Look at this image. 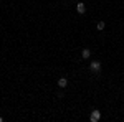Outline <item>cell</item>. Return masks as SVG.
Segmentation results:
<instances>
[{
	"mask_svg": "<svg viewBox=\"0 0 124 122\" xmlns=\"http://www.w3.org/2000/svg\"><path fill=\"white\" fill-rule=\"evenodd\" d=\"M104 27H106L104 22H98V23H96V28L98 30H104Z\"/></svg>",
	"mask_w": 124,
	"mask_h": 122,
	"instance_id": "6",
	"label": "cell"
},
{
	"mask_svg": "<svg viewBox=\"0 0 124 122\" xmlns=\"http://www.w3.org/2000/svg\"><path fill=\"white\" fill-rule=\"evenodd\" d=\"M76 10H78V13H85V12H86V5H85V3H78Z\"/></svg>",
	"mask_w": 124,
	"mask_h": 122,
	"instance_id": "4",
	"label": "cell"
},
{
	"mask_svg": "<svg viewBox=\"0 0 124 122\" xmlns=\"http://www.w3.org/2000/svg\"><path fill=\"white\" fill-rule=\"evenodd\" d=\"M81 56L85 58V59H86V58H89V56H91V51H89L88 48H85V50L81 51Z\"/></svg>",
	"mask_w": 124,
	"mask_h": 122,
	"instance_id": "5",
	"label": "cell"
},
{
	"mask_svg": "<svg viewBox=\"0 0 124 122\" xmlns=\"http://www.w3.org/2000/svg\"><path fill=\"white\" fill-rule=\"evenodd\" d=\"M89 119H91V122H98L99 119H101V112H99V111H93Z\"/></svg>",
	"mask_w": 124,
	"mask_h": 122,
	"instance_id": "1",
	"label": "cell"
},
{
	"mask_svg": "<svg viewBox=\"0 0 124 122\" xmlns=\"http://www.w3.org/2000/svg\"><path fill=\"white\" fill-rule=\"evenodd\" d=\"M58 86H60V87H66L68 86L66 78H60V79H58Z\"/></svg>",
	"mask_w": 124,
	"mask_h": 122,
	"instance_id": "3",
	"label": "cell"
},
{
	"mask_svg": "<svg viewBox=\"0 0 124 122\" xmlns=\"http://www.w3.org/2000/svg\"><path fill=\"white\" fill-rule=\"evenodd\" d=\"M91 69L94 71V73H99V69H101V63L99 61H91Z\"/></svg>",
	"mask_w": 124,
	"mask_h": 122,
	"instance_id": "2",
	"label": "cell"
},
{
	"mask_svg": "<svg viewBox=\"0 0 124 122\" xmlns=\"http://www.w3.org/2000/svg\"><path fill=\"white\" fill-rule=\"evenodd\" d=\"M2 121H3V117H0V122H2Z\"/></svg>",
	"mask_w": 124,
	"mask_h": 122,
	"instance_id": "7",
	"label": "cell"
}]
</instances>
